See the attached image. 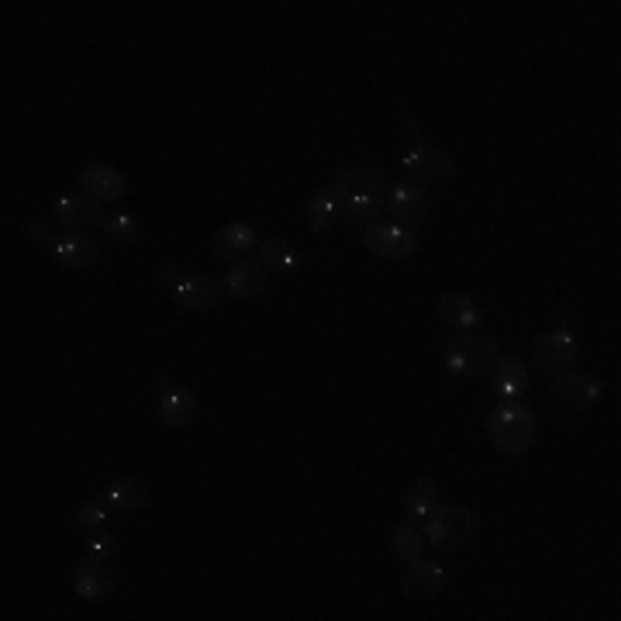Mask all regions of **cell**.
I'll return each instance as SVG.
<instances>
[{"label": "cell", "mask_w": 621, "mask_h": 621, "mask_svg": "<svg viewBox=\"0 0 621 621\" xmlns=\"http://www.w3.org/2000/svg\"><path fill=\"white\" fill-rule=\"evenodd\" d=\"M405 138H408V149H405V159H400V170L418 184L422 190H438V187H449L456 179V159L432 146L425 138V128H422V117L405 111Z\"/></svg>", "instance_id": "6da1fadb"}, {"label": "cell", "mask_w": 621, "mask_h": 621, "mask_svg": "<svg viewBox=\"0 0 621 621\" xmlns=\"http://www.w3.org/2000/svg\"><path fill=\"white\" fill-rule=\"evenodd\" d=\"M487 438H490V446L500 449L505 456H522L538 438L535 414L525 405H518V400H500V405L487 414Z\"/></svg>", "instance_id": "7a4b0ae2"}, {"label": "cell", "mask_w": 621, "mask_h": 621, "mask_svg": "<svg viewBox=\"0 0 621 621\" xmlns=\"http://www.w3.org/2000/svg\"><path fill=\"white\" fill-rule=\"evenodd\" d=\"M152 276H156V284H163V290L170 294L173 305L187 314L211 311L218 305V297L225 294L222 280H214L208 273H184L176 266H156Z\"/></svg>", "instance_id": "3957f363"}, {"label": "cell", "mask_w": 621, "mask_h": 621, "mask_svg": "<svg viewBox=\"0 0 621 621\" xmlns=\"http://www.w3.org/2000/svg\"><path fill=\"white\" fill-rule=\"evenodd\" d=\"M387 173H384V159L373 156L370 163H363V173H359V187L352 190V197L343 204V222L367 228L373 222H380V214L387 211Z\"/></svg>", "instance_id": "277c9868"}, {"label": "cell", "mask_w": 621, "mask_h": 621, "mask_svg": "<svg viewBox=\"0 0 621 621\" xmlns=\"http://www.w3.org/2000/svg\"><path fill=\"white\" fill-rule=\"evenodd\" d=\"M480 532V514L463 505H438V511L425 522V543L438 552H463L473 546Z\"/></svg>", "instance_id": "5b68a950"}, {"label": "cell", "mask_w": 621, "mask_h": 621, "mask_svg": "<svg viewBox=\"0 0 621 621\" xmlns=\"http://www.w3.org/2000/svg\"><path fill=\"white\" fill-rule=\"evenodd\" d=\"M497 359V343L487 332H459L443 349V370L456 380H476L490 373Z\"/></svg>", "instance_id": "8992f818"}, {"label": "cell", "mask_w": 621, "mask_h": 621, "mask_svg": "<svg viewBox=\"0 0 621 621\" xmlns=\"http://www.w3.org/2000/svg\"><path fill=\"white\" fill-rule=\"evenodd\" d=\"M605 397V384L594 376V373H563L552 380L549 387V408L563 418H576V414H587L594 405H600Z\"/></svg>", "instance_id": "52a82bcc"}, {"label": "cell", "mask_w": 621, "mask_h": 621, "mask_svg": "<svg viewBox=\"0 0 621 621\" xmlns=\"http://www.w3.org/2000/svg\"><path fill=\"white\" fill-rule=\"evenodd\" d=\"M576 359H580V346H576V335L570 328H552L546 335H538L535 346H532L535 370L549 380L570 373V367H576Z\"/></svg>", "instance_id": "ba28073f"}, {"label": "cell", "mask_w": 621, "mask_h": 621, "mask_svg": "<svg viewBox=\"0 0 621 621\" xmlns=\"http://www.w3.org/2000/svg\"><path fill=\"white\" fill-rule=\"evenodd\" d=\"M387 211L394 214V222L400 228H422L432 214V197L429 190H422L411 179H400V184H390V194H387Z\"/></svg>", "instance_id": "9c48e42d"}, {"label": "cell", "mask_w": 621, "mask_h": 621, "mask_svg": "<svg viewBox=\"0 0 621 621\" xmlns=\"http://www.w3.org/2000/svg\"><path fill=\"white\" fill-rule=\"evenodd\" d=\"M52 218L73 232H87V228H104L108 211L90 194H63L52 200Z\"/></svg>", "instance_id": "30bf717a"}, {"label": "cell", "mask_w": 621, "mask_h": 621, "mask_svg": "<svg viewBox=\"0 0 621 621\" xmlns=\"http://www.w3.org/2000/svg\"><path fill=\"white\" fill-rule=\"evenodd\" d=\"M156 408H159V422H163L166 429H187L194 422V414H197V397L190 387L184 384H176L173 376H159V400H156Z\"/></svg>", "instance_id": "8fae6325"}, {"label": "cell", "mask_w": 621, "mask_h": 621, "mask_svg": "<svg viewBox=\"0 0 621 621\" xmlns=\"http://www.w3.org/2000/svg\"><path fill=\"white\" fill-rule=\"evenodd\" d=\"M363 246L376 259H408L418 252V235L400 228L397 222H373L363 228Z\"/></svg>", "instance_id": "7c38bea8"}, {"label": "cell", "mask_w": 621, "mask_h": 621, "mask_svg": "<svg viewBox=\"0 0 621 621\" xmlns=\"http://www.w3.org/2000/svg\"><path fill=\"white\" fill-rule=\"evenodd\" d=\"M49 252L63 270H90V266L100 263L104 246H100L90 232H66V235H55V243H52Z\"/></svg>", "instance_id": "4fadbf2b"}, {"label": "cell", "mask_w": 621, "mask_h": 621, "mask_svg": "<svg viewBox=\"0 0 621 621\" xmlns=\"http://www.w3.org/2000/svg\"><path fill=\"white\" fill-rule=\"evenodd\" d=\"M446 580H449V570L443 563L418 556L408 563V570L400 573V591H405V597H411V600H432L443 594Z\"/></svg>", "instance_id": "5bb4252c"}, {"label": "cell", "mask_w": 621, "mask_h": 621, "mask_svg": "<svg viewBox=\"0 0 621 621\" xmlns=\"http://www.w3.org/2000/svg\"><path fill=\"white\" fill-rule=\"evenodd\" d=\"M490 387L500 400H518L529 390V363L522 356H497L490 367Z\"/></svg>", "instance_id": "9a60e30c"}, {"label": "cell", "mask_w": 621, "mask_h": 621, "mask_svg": "<svg viewBox=\"0 0 621 621\" xmlns=\"http://www.w3.org/2000/svg\"><path fill=\"white\" fill-rule=\"evenodd\" d=\"M256 249V228L246 225V222H232V225H222L214 235H211V256L222 259V263H238L243 256H249Z\"/></svg>", "instance_id": "2e32d148"}, {"label": "cell", "mask_w": 621, "mask_h": 621, "mask_svg": "<svg viewBox=\"0 0 621 621\" xmlns=\"http://www.w3.org/2000/svg\"><path fill=\"white\" fill-rule=\"evenodd\" d=\"M73 587H76L79 597L90 600V605H100V600H108L114 594V576H111V570L104 563H100V559L87 556V559H79V563H76Z\"/></svg>", "instance_id": "e0dca14e"}, {"label": "cell", "mask_w": 621, "mask_h": 621, "mask_svg": "<svg viewBox=\"0 0 621 621\" xmlns=\"http://www.w3.org/2000/svg\"><path fill=\"white\" fill-rule=\"evenodd\" d=\"M343 204H346V200L338 197L328 184L311 190V197L305 200V222H308V228L314 235H325L338 222V218H343Z\"/></svg>", "instance_id": "ac0fdd59"}, {"label": "cell", "mask_w": 621, "mask_h": 621, "mask_svg": "<svg viewBox=\"0 0 621 621\" xmlns=\"http://www.w3.org/2000/svg\"><path fill=\"white\" fill-rule=\"evenodd\" d=\"M438 318H443L446 328H456V332H476L484 325V311H480V305L467 294L438 297Z\"/></svg>", "instance_id": "d6986e66"}, {"label": "cell", "mask_w": 621, "mask_h": 621, "mask_svg": "<svg viewBox=\"0 0 621 621\" xmlns=\"http://www.w3.org/2000/svg\"><path fill=\"white\" fill-rule=\"evenodd\" d=\"M79 187H84L94 200H122L125 197V176L111 163H90L79 170Z\"/></svg>", "instance_id": "ffe728a7"}, {"label": "cell", "mask_w": 621, "mask_h": 621, "mask_svg": "<svg viewBox=\"0 0 621 621\" xmlns=\"http://www.w3.org/2000/svg\"><path fill=\"white\" fill-rule=\"evenodd\" d=\"M400 511H405V518L411 525H425L429 518L438 511V487L429 476H418L414 484L405 490V497H400Z\"/></svg>", "instance_id": "44dd1931"}, {"label": "cell", "mask_w": 621, "mask_h": 621, "mask_svg": "<svg viewBox=\"0 0 621 621\" xmlns=\"http://www.w3.org/2000/svg\"><path fill=\"white\" fill-rule=\"evenodd\" d=\"M222 287L228 297H256L266 290V266L252 263V259H238V263L228 266Z\"/></svg>", "instance_id": "7402d4cb"}, {"label": "cell", "mask_w": 621, "mask_h": 621, "mask_svg": "<svg viewBox=\"0 0 621 621\" xmlns=\"http://www.w3.org/2000/svg\"><path fill=\"white\" fill-rule=\"evenodd\" d=\"M149 500H152V490H149L146 480L122 476V480H117V484L111 487V494H108L104 505H111V511H117V514H138V511L149 508Z\"/></svg>", "instance_id": "603a6c76"}, {"label": "cell", "mask_w": 621, "mask_h": 621, "mask_svg": "<svg viewBox=\"0 0 621 621\" xmlns=\"http://www.w3.org/2000/svg\"><path fill=\"white\" fill-rule=\"evenodd\" d=\"M425 535L418 532V525H397L387 532V549L394 559H400V563H411V559L425 556Z\"/></svg>", "instance_id": "cb8c5ba5"}, {"label": "cell", "mask_w": 621, "mask_h": 621, "mask_svg": "<svg viewBox=\"0 0 621 621\" xmlns=\"http://www.w3.org/2000/svg\"><path fill=\"white\" fill-rule=\"evenodd\" d=\"M259 263L266 266V273H290L300 263V252L287 238H266V243H259Z\"/></svg>", "instance_id": "d4e9b609"}, {"label": "cell", "mask_w": 621, "mask_h": 621, "mask_svg": "<svg viewBox=\"0 0 621 621\" xmlns=\"http://www.w3.org/2000/svg\"><path fill=\"white\" fill-rule=\"evenodd\" d=\"M104 232L114 238L117 246H138L142 243V228H138V222L135 218H128V214H108V222H104Z\"/></svg>", "instance_id": "484cf974"}, {"label": "cell", "mask_w": 621, "mask_h": 621, "mask_svg": "<svg viewBox=\"0 0 621 621\" xmlns=\"http://www.w3.org/2000/svg\"><path fill=\"white\" fill-rule=\"evenodd\" d=\"M359 173H363V163H356V159H343V163L332 170L328 187H332L338 197H343V200H349L352 190L359 187Z\"/></svg>", "instance_id": "4316f807"}, {"label": "cell", "mask_w": 621, "mask_h": 621, "mask_svg": "<svg viewBox=\"0 0 621 621\" xmlns=\"http://www.w3.org/2000/svg\"><path fill=\"white\" fill-rule=\"evenodd\" d=\"M84 549H87V556H94V559H100V563H108V559H114L117 556V538L114 535H108L104 529H94V532H87V538H84Z\"/></svg>", "instance_id": "83f0119b"}, {"label": "cell", "mask_w": 621, "mask_h": 621, "mask_svg": "<svg viewBox=\"0 0 621 621\" xmlns=\"http://www.w3.org/2000/svg\"><path fill=\"white\" fill-rule=\"evenodd\" d=\"M73 522L84 529V532L104 529V525H108V508L100 505V500H87V505H79V508L73 511Z\"/></svg>", "instance_id": "f1b7e54d"}]
</instances>
